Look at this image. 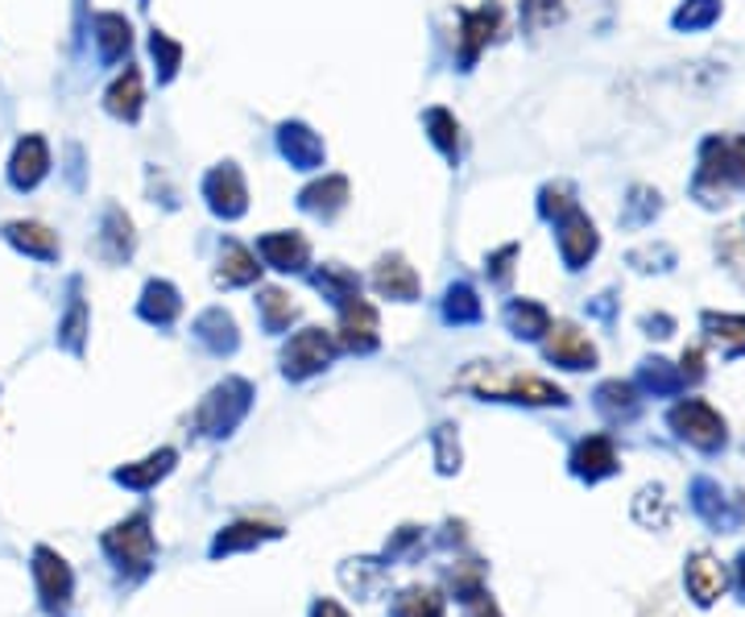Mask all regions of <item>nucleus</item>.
<instances>
[{
    "instance_id": "1",
    "label": "nucleus",
    "mask_w": 745,
    "mask_h": 617,
    "mask_svg": "<svg viewBox=\"0 0 745 617\" xmlns=\"http://www.w3.org/2000/svg\"><path fill=\"white\" fill-rule=\"evenodd\" d=\"M460 390H473L481 398H501V402H530V407H547V402H563V390L551 381L522 374V369H506V365H489L476 360L456 378Z\"/></svg>"
},
{
    "instance_id": "2",
    "label": "nucleus",
    "mask_w": 745,
    "mask_h": 617,
    "mask_svg": "<svg viewBox=\"0 0 745 617\" xmlns=\"http://www.w3.org/2000/svg\"><path fill=\"white\" fill-rule=\"evenodd\" d=\"M249 398H253L249 381L228 378L204 398V407L195 411V427L204 431V435H228L245 419V411H249Z\"/></svg>"
},
{
    "instance_id": "3",
    "label": "nucleus",
    "mask_w": 745,
    "mask_h": 617,
    "mask_svg": "<svg viewBox=\"0 0 745 617\" xmlns=\"http://www.w3.org/2000/svg\"><path fill=\"white\" fill-rule=\"evenodd\" d=\"M336 357V340L323 332V327H303V332H294L282 348V369H287V378H311V374H320L327 360Z\"/></svg>"
},
{
    "instance_id": "4",
    "label": "nucleus",
    "mask_w": 745,
    "mask_h": 617,
    "mask_svg": "<svg viewBox=\"0 0 745 617\" xmlns=\"http://www.w3.org/2000/svg\"><path fill=\"white\" fill-rule=\"evenodd\" d=\"M104 548L117 564L133 567V572H145L153 560V531H150V518L137 515L129 522H120L112 531L104 534Z\"/></svg>"
},
{
    "instance_id": "5",
    "label": "nucleus",
    "mask_w": 745,
    "mask_h": 617,
    "mask_svg": "<svg viewBox=\"0 0 745 617\" xmlns=\"http://www.w3.org/2000/svg\"><path fill=\"white\" fill-rule=\"evenodd\" d=\"M204 199L207 207L224 216V220H237L245 216V207H249V191H245V174L233 166V162H224L216 171L204 178Z\"/></svg>"
},
{
    "instance_id": "6",
    "label": "nucleus",
    "mask_w": 745,
    "mask_h": 617,
    "mask_svg": "<svg viewBox=\"0 0 745 617\" xmlns=\"http://www.w3.org/2000/svg\"><path fill=\"white\" fill-rule=\"evenodd\" d=\"M46 174H51V145L37 138V133L21 138L13 158H9V183L18 191H34Z\"/></svg>"
},
{
    "instance_id": "7",
    "label": "nucleus",
    "mask_w": 745,
    "mask_h": 617,
    "mask_svg": "<svg viewBox=\"0 0 745 617\" xmlns=\"http://www.w3.org/2000/svg\"><path fill=\"white\" fill-rule=\"evenodd\" d=\"M339 336L336 340L344 344V348H353V353H369V348H377V311L356 294V299H348V303H339Z\"/></svg>"
},
{
    "instance_id": "8",
    "label": "nucleus",
    "mask_w": 745,
    "mask_h": 617,
    "mask_svg": "<svg viewBox=\"0 0 745 617\" xmlns=\"http://www.w3.org/2000/svg\"><path fill=\"white\" fill-rule=\"evenodd\" d=\"M497 21H501V9L497 4H485V9H473V13H460V63L473 67L476 54L489 46V37L497 34Z\"/></svg>"
},
{
    "instance_id": "9",
    "label": "nucleus",
    "mask_w": 745,
    "mask_h": 617,
    "mask_svg": "<svg viewBox=\"0 0 745 617\" xmlns=\"http://www.w3.org/2000/svg\"><path fill=\"white\" fill-rule=\"evenodd\" d=\"M671 423L679 427V435H688V440L700 447H716L725 440V423H721L716 411L704 407V402H683V407H676Z\"/></svg>"
},
{
    "instance_id": "10",
    "label": "nucleus",
    "mask_w": 745,
    "mask_h": 617,
    "mask_svg": "<svg viewBox=\"0 0 745 617\" xmlns=\"http://www.w3.org/2000/svg\"><path fill=\"white\" fill-rule=\"evenodd\" d=\"M257 253H261L266 266H273V270L294 274V270H303L306 258H311V245H306L299 232H270V237L257 240Z\"/></svg>"
},
{
    "instance_id": "11",
    "label": "nucleus",
    "mask_w": 745,
    "mask_h": 617,
    "mask_svg": "<svg viewBox=\"0 0 745 617\" xmlns=\"http://www.w3.org/2000/svg\"><path fill=\"white\" fill-rule=\"evenodd\" d=\"M551 336H547V357L559 360V365H568V369H584V365H593L596 360V348L589 344V336L572 324H559V327H547Z\"/></svg>"
},
{
    "instance_id": "12",
    "label": "nucleus",
    "mask_w": 745,
    "mask_h": 617,
    "mask_svg": "<svg viewBox=\"0 0 745 617\" xmlns=\"http://www.w3.org/2000/svg\"><path fill=\"white\" fill-rule=\"evenodd\" d=\"M4 240L21 249L25 258H37V261H54L58 258V237H54L46 224L37 220H13L4 224Z\"/></svg>"
},
{
    "instance_id": "13",
    "label": "nucleus",
    "mask_w": 745,
    "mask_h": 617,
    "mask_svg": "<svg viewBox=\"0 0 745 617\" xmlns=\"http://www.w3.org/2000/svg\"><path fill=\"white\" fill-rule=\"evenodd\" d=\"M278 145H282V154L290 158V166H299V171H315L323 162L320 133H311V129L299 125V120H290V125L278 129Z\"/></svg>"
},
{
    "instance_id": "14",
    "label": "nucleus",
    "mask_w": 745,
    "mask_h": 617,
    "mask_svg": "<svg viewBox=\"0 0 745 617\" xmlns=\"http://www.w3.org/2000/svg\"><path fill=\"white\" fill-rule=\"evenodd\" d=\"M37 564V588H42V600L51 605V609H58V605H67L71 597V567L63 564V555H54L51 548H37L34 555Z\"/></svg>"
},
{
    "instance_id": "15",
    "label": "nucleus",
    "mask_w": 745,
    "mask_h": 617,
    "mask_svg": "<svg viewBox=\"0 0 745 617\" xmlns=\"http://www.w3.org/2000/svg\"><path fill=\"white\" fill-rule=\"evenodd\" d=\"M559 249H563V258H568L572 270H580L584 261L593 258L596 232H593V224L584 220L576 207H568V216H563V224H559Z\"/></svg>"
},
{
    "instance_id": "16",
    "label": "nucleus",
    "mask_w": 745,
    "mask_h": 617,
    "mask_svg": "<svg viewBox=\"0 0 745 617\" xmlns=\"http://www.w3.org/2000/svg\"><path fill=\"white\" fill-rule=\"evenodd\" d=\"M372 291L386 294V299H398V303H410L419 294V274L402 258H386L372 270Z\"/></svg>"
},
{
    "instance_id": "17",
    "label": "nucleus",
    "mask_w": 745,
    "mask_h": 617,
    "mask_svg": "<svg viewBox=\"0 0 745 617\" xmlns=\"http://www.w3.org/2000/svg\"><path fill=\"white\" fill-rule=\"evenodd\" d=\"M91 34H96L104 63H120L129 54V46H133V30H129V21L120 18V13H96Z\"/></svg>"
},
{
    "instance_id": "18",
    "label": "nucleus",
    "mask_w": 745,
    "mask_h": 617,
    "mask_svg": "<svg viewBox=\"0 0 745 617\" xmlns=\"http://www.w3.org/2000/svg\"><path fill=\"white\" fill-rule=\"evenodd\" d=\"M299 204L311 212V216H323V220H332L339 207L348 204V178L344 174H323L320 183H311L303 191V199Z\"/></svg>"
},
{
    "instance_id": "19",
    "label": "nucleus",
    "mask_w": 745,
    "mask_h": 617,
    "mask_svg": "<svg viewBox=\"0 0 745 617\" xmlns=\"http://www.w3.org/2000/svg\"><path fill=\"white\" fill-rule=\"evenodd\" d=\"M261 266H257V253H249L237 240H224L220 249V270H216V282L220 286H253Z\"/></svg>"
},
{
    "instance_id": "20",
    "label": "nucleus",
    "mask_w": 745,
    "mask_h": 617,
    "mask_svg": "<svg viewBox=\"0 0 745 617\" xmlns=\"http://www.w3.org/2000/svg\"><path fill=\"white\" fill-rule=\"evenodd\" d=\"M141 100H145V91H141V71L137 67H125L117 84L108 87V96H104V108L112 112L117 120H137L141 117Z\"/></svg>"
},
{
    "instance_id": "21",
    "label": "nucleus",
    "mask_w": 745,
    "mask_h": 617,
    "mask_svg": "<svg viewBox=\"0 0 745 617\" xmlns=\"http://www.w3.org/2000/svg\"><path fill=\"white\" fill-rule=\"evenodd\" d=\"M688 593H692L700 605H712V600L725 593V567L716 564L712 555H695L692 567H688Z\"/></svg>"
},
{
    "instance_id": "22",
    "label": "nucleus",
    "mask_w": 745,
    "mask_h": 617,
    "mask_svg": "<svg viewBox=\"0 0 745 617\" xmlns=\"http://www.w3.org/2000/svg\"><path fill=\"white\" fill-rule=\"evenodd\" d=\"M100 245L108 261H125L133 253V224H129V216H125L120 207H108V212H104Z\"/></svg>"
},
{
    "instance_id": "23",
    "label": "nucleus",
    "mask_w": 745,
    "mask_h": 617,
    "mask_svg": "<svg viewBox=\"0 0 745 617\" xmlns=\"http://www.w3.org/2000/svg\"><path fill=\"white\" fill-rule=\"evenodd\" d=\"M183 311V303H179V291L170 286V282H150L145 286V294H141V315L150 320V324H174V315Z\"/></svg>"
},
{
    "instance_id": "24",
    "label": "nucleus",
    "mask_w": 745,
    "mask_h": 617,
    "mask_svg": "<svg viewBox=\"0 0 745 617\" xmlns=\"http://www.w3.org/2000/svg\"><path fill=\"white\" fill-rule=\"evenodd\" d=\"M170 464H174V452L170 447H162V452H153V456H145L141 464H125L117 473L120 485H129V489H150L158 477H166Z\"/></svg>"
},
{
    "instance_id": "25",
    "label": "nucleus",
    "mask_w": 745,
    "mask_h": 617,
    "mask_svg": "<svg viewBox=\"0 0 745 617\" xmlns=\"http://www.w3.org/2000/svg\"><path fill=\"white\" fill-rule=\"evenodd\" d=\"M278 527L270 522H237V527H228V531L212 543V555H228V551H240V548H253L261 539H278Z\"/></svg>"
},
{
    "instance_id": "26",
    "label": "nucleus",
    "mask_w": 745,
    "mask_h": 617,
    "mask_svg": "<svg viewBox=\"0 0 745 617\" xmlns=\"http://www.w3.org/2000/svg\"><path fill=\"white\" fill-rule=\"evenodd\" d=\"M572 464H576L580 477H605V473H613V464H617V456H613V444L609 440H584V444L576 447V456H572Z\"/></svg>"
},
{
    "instance_id": "27",
    "label": "nucleus",
    "mask_w": 745,
    "mask_h": 617,
    "mask_svg": "<svg viewBox=\"0 0 745 617\" xmlns=\"http://www.w3.org/2000/svg\"><path fill=\"white\" fill-rule=\"evenodd\" d=\"M195 332H199V340H204L207 348H216V353H233V348H237V324H233L220 307L204 311Z\"/></svg>"
},
{
    "instance_id": "28",
    "label": "nucleus",
    "mask_w": 745,
    "mask_h": 617,
    "mask_svg": "<svg viewBox=\"0 0 745 617\" xmlns=\"http://www.w3.org/2000/svg\"><path fill=\"white\" fill-rule=\"evenodd\" d=\"M311 282H315L332 303H348V299L360 294V278H356L353 270H344V266H323V270L311 274Z\"/></svg>"
},
{
    "instance_id": "29",
    "label": "nucleus",
    "mask_w": 745,
    "mask_h": 617,
    "mask_svg": "<svg viewBox=\"0 0 745 617\" xmlns=\"http://www.w3.org/2000/svg\"><path fill=\"white\" fill-rule=\"evenodd\" d=\"M393 617H443V597L435 588H407L393 600Z\"/></svg>"
},
{
    "instance_id": "30",
    "label": "nucleus",
    "mask_w": 745,
    "mask_h": 617,
    "mask_svg": "<svg viewBox=\"0 0 745 617\" xmlns=\"http://www.w3.org/2000/svg\"><path fill=\"white\" fill-rule=\"evenodd\" d=\"M427 129H431V141L443 150V158H456L460 150V125L447 108H427Z\"/></svg>"
},
{
    "instance_id": "31",
    "label": "nucleus",
    "mask_w": 745,
    "mask_h": 617,
    "mask_svg": "<svg viewBox=\"0 0 745 617\" xmlns=\"http://www.w3.org/2000/svg\"><path fill=\"white\" fill-rule=\"evenodd\" d=\"M261 324L270 327V332H282V327H290V320L299 315V307L290 303L287 291H278V286H270V291H261Z\"/></svg>"
},
{
    "instance_id": "32",
    "label": "nucleus",
    "mask_w": 745,
    "mask_h": 617,
    "mask_svg": "<svg viewBox=\"0 0 745 617\" xmlns=\"http://www.w3.org/2000/svg\"><path fill=\"white\" fill-rule=\"evenodd\" d=\"M443 315H447L452 324H476V320H481V299H476V291L468 282H456V286L447 291Z\"/></svg>"
},
{
    "instance_id": "33",
    "label": "nucleus",
    "mask_w": 745,
    "mask_h": 617,
    "mask_svg": "<svg viewBox=\"0 0 745 617\" xmlns=\"http://www.w3.org/2000/svg\"><path fill=\"white\" fill-rule=\"evenodd\" d=\"M506 320H509V327H514L518 336H539V332H547V327H551L547 311H542L539 303H530V299H522V303H509Z\"/></svg>"
},
{
    "instance_id": "34",
    "label": "nucleus",
    "mask_w": 745,
    "mask_h": 617,
    "mask_svg": "<svg viewBox=\"0 0 745 617\" xmlns=\"http://www.w3.org/2000/svg\"><path fill=\"white\" fill-rule=\"evenodd\" d=\"M150 51H153V63L162 67V79H174V71L183 67V46L179 42H170L166 34H150Z\"/></svg>"
},
{
    "instance_id": "35",
    "label": "nucleus",
    "mask_w": 745,
    "mask_h": 617,
    "mask_svg": "<svg viewBox=\"0 0 745 617\" xmlns=\"http://www.w3.org/2000/svg\"><path fill=\"white\" fill-rule=\"evenodd\" d=\"M58 332H63V344H67L71 353H79V348H84L87 307H84V299H79V294L71 299V311H67V320H63V327H58Z\"/></svg>"
},
{
    "instance_id": "36",
    "label": "nucleus",
    "mask_w": 745,
    "mask_h": 617,
    "mask_svg": "<svg viewBox=\"0 0 745 617\" xmlns=\"http://www.w3.org/2000/svg\"><path fill=\"white\" fill-rule=\"evenodd\" d=\"M435 461H440V473H456L460 468V444H456V427H435Z\"/></svg>"
},
{
    "instance_id": "37",
    "label": "nucleus",
    "mask_w": 745,
    "mask_h": 617,
    "mask_svg": "<svg viewBox=\"0 0 745 617\" xmlns=\"http://www.w3.org/2000/svg\"><path fill=\"white\" fill-rule=\"evenodd\" d=\"M709 327H716L712 336L716 340H725V348H733V353H742L745 348V320H716V315H709Z\"/></svg>"
},
{
    "instance_id": "38",
    "label": "nucleus",
    "mask_w": 745,
    "mask_h": 617,
    "mask_svg": "<svg viewBox=\"0 0 745 617\" xmlns=\"http://www.w3.org/2000/svg\"><path fill=\"white\" fill-rule=\"evenodd\" d=\"M514 253H518V249H514V245H506L497 258H489V270H493V278H497V282H506V278H509V261H514Z\"/></svg>"
},
{
    "instance_id": "39",
    "label": "nucleus",
    "mask_w": 745,
    "mask_h": 617,
    "mask_svg": "<svg viewBox=\"0 0 745 617\" xmlns=\"http://www.w3.org/2000/svg\"><path fill=\"white\" fill-rule=\"evenodd\" d=\"M311 617H348V614L339 609L336 600H320V605H315V614H311Z\"/></svg>"
},
{
    "instance_id": "40",
    "label": "nucleus",
    "mask_w": 745,
    "mask_h": 617,
    "mask_svg": "<svg viewBox=\"0 0 745 617\" xmlns=\"http://www.w3.org/2000/svg\"><path fill=\"white\" fill-rule=\"evenodd\" d=\"M742 572H745V560H742Z\"/></svg>"
}]
</instances>
